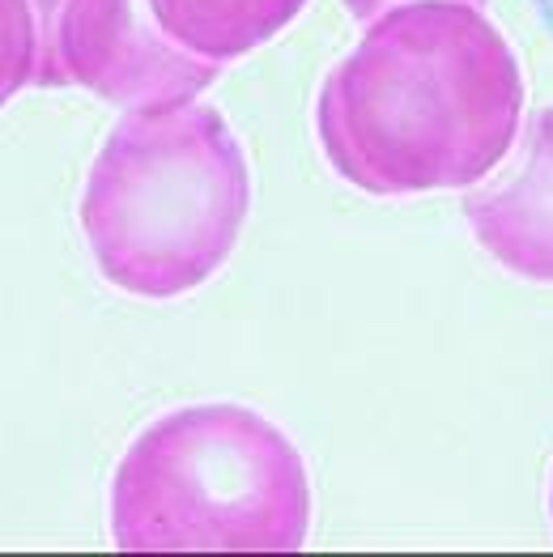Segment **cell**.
Returning a JSON list of instances; mask_svg holds the SVG:
<instances>
[{
	"mask_svg": "<svg viewBox=\"0 0 553 557\" xmlns=\"http://www.w3.org/2000/svg\"><path fill=\"white\" fill-rule=\"evenodd\" d=\"M524 69L472 0H401L370 17L316 98L341 184L379 200L468 191L519 140Z\"/></svg>",
	"mask_w": 553,
	"mask_h": 557,
	"instance_id": "6da1fadb",
	"label": "cell"
},
{
	"mask_svg": "<svg viewBox=\"0 0 553 557\" xmlns=\"http://www.w3.org/2000/svg\"><path fill=\"white\" fill-rule=\"evenodd\" d=\"M77 213L98 277L171 302L226 269L251 218V166L209 102L128 111L98 145Z\"/></svg>",
	"mask_w": 553,
	"mask_h": 557,
	"instance_id": "7a4b0ae2",
	"label": "cell"
},
{
	"mask_svg": "<svg viewBox=\"0 0 553 557\" xmlns=\"http://www.w3.org/2000/svg\"><path fill=\"white\" fill-rule=\"evenodd\" d=\"M311 476L294 438L238 400L149 421L111 472L124 554H294L311 532Z\"/></svg>",
	"mask_w": 553,
	"mask_h": 557,
	"instance_id": "3957f363",
	"label": "cell"
},
{
	"mask_svg": "<svg viewBox=\"0 0 553 557\" xmlns=\"http://www.w3.org/2000/svg\"><path fill=\"white\" fill-rule=\"evenodd\" d=\"M35 86H77L120 111L184 107L218 82V64L187 55L149 17L145 0H35Z\"/></svg>",
	"mask_w": 553,
	"mask_h": 557,
	"instance_id": "277c9868",
	"label": "cell"
},
{
	"mask_svg": "<svg viewBox=\"0 0 553 557\" xmlns=\"http://www.w3.org/2000/svg\"><path fill=\"white\" fill-rule=\"evenodd\" d=\"M464 222L511 277L553 285V107L532 111L507 175L464 196Z\"/></svg>",
	"mask_w": 553,
	"mask_h": 557,
	"instance_id": "5b68a950",
	"label": "cell"
},
{
	"mask_svg": "<svg viewBox=\"0 0 553 557\" xmlns=\"http://www.w3.org/2000/svg\"><path fill=\"white\" fill-rule=\"evenodd\" d=\"M158 30L187 55L226 69L273 44L307 9V0H145Z\"/></svg>",
	"mask_w": 553,
	"mask_h": 557,
	"instance_id": "8992f818",
	"label": "cell"
},
{
	"mask_svg": "<svg viewBox=\"0 0 553 557\" xmlns=\"http://www.w3.org/2000/svg\"><path fill=\"white\" fill-rule=\"evenodd\" d=\"M39 73V13L35 0H0V111L35 86Z\"/></svg>",
	"mask_w": 553,
	"mask_h": 557,
	"instance_id": "52a82bcc",
	"label": "cell"
},
{
	"mask_svg": "<svg viewBox=\"0 0 553 557\" xmlns=\"http://www.w3.org/2000/svg\"><path fill=\"white\" fill-rule=\"evenodd\" d=\"M345 4V13L354 17V22H370V17H379L383 9H392V4H401V0H341ZM472 4H481V0H472Z\"/></svg>",
	"mask_w": 553,
	"mask_h": 557,
	"instance_id": "ba28073f",
	"label": "cell"
},
{
	"mask_svg": "<svg viewBox=\"0 0 553 557\" xmlns=\"http://www.w3.org/2000/svg\"><path fill=\"white\" fill-rule=\"evenodd\" d=\"M532 4V13H537V22H541V30L553 39V0H528Z\"/></svg>",
	"mask_w": 553,
	"mask_h": 557,
	"instance_id": "9c48e42d",
	"label": "cell"
},
{
	"mask_svg": "<svg viewBox=\"0 0 553 557\" xmlns=\"http://www.w3.org/2000/svg\"><path fill=\"white\" fill-rule=\"evenodd\" d=\"M550 523H553V468H550Z\"/></svg>",
	"mask_w": 553,
	"mask_h": 557,
	"instance_id": "30bf717a",
	"label": "cell"
}]
</instances>
